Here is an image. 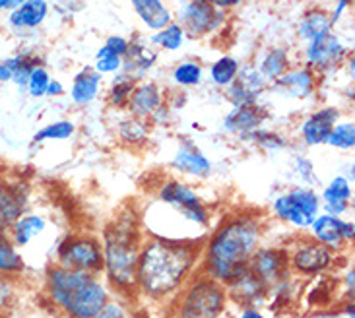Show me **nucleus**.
Wrapping results in <instances>:
<instances>
[{
  "label": "nucleus",
  "mask_w": 355,
  "mask_h": 318,
  "mask_svg": "<svg viewBox=\"0 0 355 318\" xmlns=\"http://www.w3.org/2000/svg\"><path fill=\"white\" fill-rule=\"evenodd\" d=\"M132 6L146 26L154 31H159L171 24V12L162 0H132Z\"/></svg>",
  "instance_id": "obj_25"
},
{
  "label": "nucleus",
  "mask_w": 355,
  "mask_h": 318,
  "mask_svg": "<svg viewBox=\"0 0 355 318\" xmlns=\"http://www.w3.org/2000/svg\"><path fill=\"white\" fill-rule=\"evenodd\" d=\"M266 118V113L257 105L247 107H235V111L227 115L223 128L231 132V134H245L249 136L250 132L259 130L262 121Z\"/></svg>",
  "instance_id": "obj_21"
},
{
  "label": "nucleus",
  "mask_w": 355,
  "mask_h": 318,
  "mask_svg": "<svg viewBox=\"0 0 355 318\" xmlns=\"http://www.w3.org/2000/svg\"><path fill=\"white\" fill-rule=\"evenodd\" d=\"M18 64H19V55L18 57H10L0 62V84H4V82H12V78H14V72H16Z\"/></svg>",
  "instance_id": "obj_44"
},
{
  "label": "nucleus",
  "mask_w": 355,
  "mask_h": 318,
  "mask_svg": "<svg viewBox=\"0 0 355 318\" xmlns=\"http://www.w3.org/2000/svg\"><path fill=\"white\" fill-rule=\"evenodd\" d=\"M182 37H184V29L179 24H169L167 28L159 29V33H155L152 41L167 51H177L182 45Z\"/></svg>",
  "instance_id": "obj_34"
},
{
  "label": "nucleus",
  "mask_w": 355,
  "mask_h": 318,
  "mask_svg": "<svg viewBox=\"0 0 355 318\" xmlns=\"http://www.w3.org/2000/svg\"><path fill=\"white\" fill-rule=\"evenodd\" d=\"M171 167L177 169L179 173L196 177V179H206L211 173V161L202 154L200 150H196L194 145H182L177 150Z\"/></svg>",
  "instance_id": "obj_20"
},
{
  "label": "nucleus",
  "mask_w": 355,
  "mask_h": 318,
  "mask_svg": "<svg viewBox=\"0 0 355 318\" xmlns=\"http://www.w3.org/2000/svg\"><path fill=\"white\" fill-rule=\"evenodd\" d=\"M289 272L305 276V278H315L328 272L336 264V252L327 249L315 239H301L288 251Z\"/></svg>",
  "instance_id": "obj_9"
},
{
  "label": "nucleus",
  "mask_w": 355,
  "mask_h": 318,
  "mask_svg": "<svg viewBox=\"0 0 355 318\" xmlns=\"http://www.w3.org/2000/svg\"><path fill=\"white\" fill-rule=\"evenodd\" d=\"M29 188L21 181H10L0 175V231H8L10 225L21 213L28 212Z\"/></svg>",
  "instance_id": "obj_12"
},
{
  "label": "nucleus",
  "mask_w": 355,
  "mask_h": 318,
  "mask_svg": "<svg viewBox=\"0 0 355 318\" xmlns=\"http://www.w3.org/2000/svg\"><path fill=\"white\" fill-rule=\"evenodd\" d=\"M37 67V60L35 58L28 57V55H19V64L16 68V72H14V78H12V82L16 84L18 87L28 86V80L31 76V72H33V68Z\"/></svg>",
  "instance_id": "obj_40"
},
{
  "label": "nucleus",
  "mask_w": 355,
  "mask_h": 318,
  "mask_svg": "<svg viewBox=\"0 0 355 318\" xmlns=\"http://www.w3.org/2000/svg\"><path fill=\"white\" fill-rule=\"evenodd\" d=\"M262 242V222L252 213L231 215L202 242L200 272L211 280L227 283L249 268L252 254Z\"/></svg>",
  "instance_id": "obj_2"
},
{
  "label": "nucleus",
  "mask_w": 355,
  "mask_h": 318,
  "mask_svg": "<svg viewBox=\"0 0 355 318\" xmlns=\"http://www.w3.org/2000/svg\"><path fill=\"white\" fill-rule=\"evenodd\" d=\"M94 318H130V312L125 307V303H121L113 297Z\"/></svg>",
  "instance_id": "obj_42"
},
{
  "label": "nucleus",
  "mask_w": 355,
  "mask_h": 318,
  "mask_svg": "<svg viewBox=\"0 0 355 318\" xmlns=\"http://www.w3.org/2000/svg\"><path fill=\"white\" fill-rule=\"evenodd\" d=\"M264 78L254 68H241L230 86V99L235 107L257 105V99L264 89Z\"/></svg>",
  "instance_id": "obj_15"
},
{
  "label": "nucleus",
  "mask_w": 355,
  "mask_h": 318,
  "mask_svg": "<svg viewBox=\"0 0 355 318\" xmlns=\"http://www.w3.org/2000/svg\"><path fill=\"white\" fill-rule=\"evenodd\" d=\"M328 145L338 150H354L355 145V126L354 123H342L332 128L327 140Z\"/></svg>",
  "instance_id": "obj_33"
},
{
  "label": "nucleus",
  "mask_w": 355,
  "mask_h": 318,
  "mask_svg": "<svg viewBox=\"0 0 355 318\" xmlns=\"http://www.w3.org/2000/svg\"><path fill=\"white\" fill-rule=\"evenodd\" d=\"M121 136L125 138L126 142L136 144V142H142L148 136V128L138 118H130V121H126L125 125L121 126Z\"/></svg>",
  "instance_id": "obj_41"
},
{
  "label": "nucleus",
  "mask_w": 355,
  "mask_h": 318,
  "mask_svg": "<svg viewBox=\"0 0 355 318\" xmlns=\"http://www.w3.org/2000/svg\"><path fill=\"white\" fill-rule=\"evenodd\" d=\"M105 47L113 53V55H116V57H125L126 48H128V41L123 37H109L107 39Z\"/></svg>",
  "instance_id": "obj_46"
},
{
  "label": "nucleus",
  "mask_w": 355,
  "mask_h": 318,
  "mask_svg": "<svg viewBox=\"0 0 355 318\" xmlns=\"http://www.w3.org/2000/svg\"><path fill=\"white\" fill-rule=\"evenodd\" d=\"M249 270L259 276L260 280L268 285L270 290L278 285L279 281L289 278V262L288 249L279 247H259L257 252L252 254L249 262Z\"/></svg>",
  "instance_id": "obj_11"
},
{
  "label": "nucleus",
  "mask_w": 355,
  "mask_h": 318,
  "mask_svg": "<svg viewBox=\"0 0 355 318\" xmlns=\"http://www.w3.org/2000/svg\"><path fill=\"white\" fill-rule=\"evenodd\" d=\"M288 68V53L284 48H274L268 57L264 58L260 74L264 80H278L282 74H286Z\"/></svg>",
  "instance_id": "obj_30"
},
{
  "label": "nucleus",
  "mask_w": 355,
  "mask_h": 318,
  "mask_svg": "<svg viewBox=\"0 0 355 318\" xmlns=\"http://www.w3.org/2000/svg\"><path fill=\"white\" fill-rule=\"evenodd\" d=\"M155 62V53L150 51L146 45H140V43H128V48L125 53V60H123V68H125V74L128 78L144 76L146 72L152 68V64Z\"/></svg>",
  "instance_id": "obj_26"
},
{
  "label": "nucleus",
  "mask_w": 355,
  "mask_h": 318,
  "mask_svg": "<svg viewBox=\"0 0 355 318\" xmlns=\"http://www.w3.org/2000/svg\"><path fill=\"white\" fill-rule=\"evenodd\" d=\"M344 291L346 295L349 297V301L354 299V291H355V270L349 268V270L344 274Z\"/></svg>",
  "instance_id": "obj_47"
},
{
  "label": "nucleus",
  "mask_w": 355,
  "mask_h": 318,
  "mask_svg": "<svg viewBox=\"0 0 355 318\" xmlns=\"http://www.w3.org/2000/svg\"><path fill=\"white\" fill-rule=\"evenodd\" d=\"M211 4L216 6V8H231V6H235V4H239L241 0H210Z\"/></svg>",
  "instance_id": "obj_50"
},
{
  "label": "nucleus",
  "mask_w": 355,
  "mask_h": 318,
  "mask_svg": "<svg viewBox=\"0 0 355 318\" xmlns=\"http://www.w3.org/2000/svg\"><path fill=\"white\" fill-rule=\"evenodd\" d=\"M121 67H123V58L121 57L101 58V60H97L96 72L97 74H109V72H116Z\"/></svg>",
  "instance_id": "obj_45"
},
{
  "label": "nucleus",
  "mask_w": 355,
  "mask_h": 318,
  "mask_svg": "<svg viewBox=\"0 0 355 318\" xmlns=\"http://www.w3.org/2000/svg\"><path fill=\"white\" fill-rule=\"evenodd\" d=\"M227 303L225 285L198 272L173 299L175 318H220Z\"/></svg>",
  "instance_id": "obj_5"
},
{
  "label": "nucleus",
  "mask_w": 355,
  "mask_h": 318,
  "mask_svg": "<svg viewBox=\"0 0 355 318\" xmlns=\"http://www.w3.org/2000/svg\"><path fill=\"white\" fill-rule=\"evenodd\" d=\"M309 229H311V239L324 245L336 254L346 251L349 242H354L355 239L354 222H346L342 218H334L328 213H318Z\"/></svg>",
  "instance_id": "obj_10"
},
{
  "label": "nucleus",
  "mask_w": 355,
  "mask_h": 318,
  "mask_svg": "<svg viewBox=\"0 0 355 318\" xmlns=\"http://www.w3.org/2000/svg\"><path fill=\"white\" fill-rule=\"evenodd\" d=\"M237 72H239V62L235 58L231 57H221L210 70L211 80L218 84V86H231L233 80L237 78Z\"/></svg>",
  "instance_id": "obj_31"
},
{
  "label": "nucleus",
  "mask_w": 355,
  "mask_h": 318,
  "mask_svg": "<svg viewBox=\"0 0 355 318\" xmlns=\"http://www.w3.org/2000/svg\"><path fill=\"white\" fill-rule=\"evenodd\" d=\"M346 55V47L340 43V39L332 33H328L324 37L311 41L307 48V58L313 67L327 70V68L334 67L340 58Z\"/></svg>",
  "instance_id": "obj_19"
},
{
  "label": "nucleus",
  "mask_w": 355,
  "mask_h": 318,
  "mask_svg": "<svg viewBox=\"0 0 355 318\" xmlns=\"http://www.w3.org/2000/svg\"><path fill=\"white\" fill-rule=\"evenodd\" d=\"M28 268L26 258L6 231H0V278H21Z\"/></svg>",
  "instance_id": "obj_22"
},
{
  "label": "nucleus",
  "mask_w": 355,
  "mask_h": 318,
  "mask_svg": "<svg viewBox=\"0 0 355 318\" xmlns=\"http://www.w3.org/2000/svg\"><path fill=\"white\" fill-rule=\"evenodd\" d=\"M0 318H10L8 315H2V312H0Z\"/></svg>",
  "instance_id": "obj_52"
},
{
  "label": "nucleus",
  "mask_w": 355,
  "mask_h": 318,
  "mask_svg": "<svg viewBox=\"0 0 355 318\" xmlns=\"http://www.w3.org/2000/svg\"><path fill=\"white\" fill-rule=\"evenodd\" d=\"M330 18H328L324 12H309L307 16L303 18L301 26H299V33L301 37L307 39V41H315V39L324 37L330 33Z\"/></svg>",
  "instance_id": "obj_29"
},
{
  "label": "nucleus",
  "mask_w": 355,
  "mask_h": 318,
  "mask_svg": "<svg viewBox=\"0 0 355 318\" xmlns=\"http://www.w3.org/2000/svg\"><path fill=\"white\" fill-rule=\"evenodd\" d=\"M182 29H187L192 37L206 35L223 21V12L216 8L210 0H191L181 14Z\"/></svg>",
  "instance_id": "obj_14"
},
{
  "label": "nucleus",
  "mask_w": 355,
  "mask_h": 318,
  "mask_svg": "<svg viewBox=\"0 0 355 318\" xmlns=\"http://www.w3.org/2000/svg\"><path fill=\"white\" fill-rule=\"evenodd\" d=\"M173 78L181 86H196L202 78V68L196 62H184L181 67L175 68Z\"/></svg>",
  "instance_id": "obj_37"
},
{
  "label": "nucleus",
  "mask_w": 355,
  "mask_h": 318,
  "mask_svg": "<svg viewBox=\"0 0 355 318\" xmlns=\"http://www.w3.org/2000/svg\"><path fill=\"white\" fill-rule=\"evenodd\" d=\"M142 242L144 235L136 213L116 215L103 231V276L111 291L119 295H136V268Z\"/></svg>",
  "instance_id": "obj_3"
},
{
  "label": "nucleus",
  "mask_w": 355,
  "mask_h": 318,
  "mask_svg": "<svg viewBox=\"0 0 355 318\" xmlns=\"http://www.w3.org/2000/svg\"><path fill=\"white\" fill-rule=\"evenodd\" d=\"M352 198H354L352 181L344 175H338L324 186V191L320 194V210H324L328 215L342 218L349 210Z\"/></svg>",
  "instance_id": "obj_16"
},
{
  "label": "nucleus",
  "mask_w": 355,
  "mask_h": 318,
  "mask_svg": "<svg viewBox=\"0 0 355 318\" xmlns=\"http://www.w3.org/2000/svg\"><path fill=\"white\" fill-rule=\"evenodd\" d=\"M45 231H47V220L41 213L26 212L10 225V229L6 233H8V237L19 251H24Z\"/></svg>",
  "instance_id": "obj_18"
},
{
  "label": "nucleus",
  "mask_w": 355,
  "mask_h": 318,
  "mask_svg": "<svg viewBox=\"0 0 355 318\" xmlns=\"http://www.w3.org/2000/svg\"><path fill=\"white\" fill-rule=\"evenodd\" d=\"M225 291H227L230 301L239 305L241 309H245V307H259L260 309V305L266 303L270 295L268 285L260 280L259 276H254L249 268L241 272L239 276H235L231 281H227Z\"/></svg>",
  "instance_id": "obj_13"
},
{
  "label": "nucleus",
  "mask_w": 355,
  "mask_h": 318,
  "mask_svg": "<svg viewBox=\"0 0 355 318\" xmlns=\"http://www.w3.org/2000/svg\"><path fill=\"white\" fill-rule=\"evenodd\" d=\"M346 2H347V4H349V0H346Z\"/></svg>",
  "instance_id": "obj_53"
},
{
  "label": "nucleus",
  "mask_w": 355,
  "mask_h": 318,
  "mask_svg": "<svg viewBox=\"0 0 355 318\" xmlns=\"http://www.w3.org/2000/svg\"><path fill=\"white\" fill-rule=\"evenodd\" d=\"M276 91L282 96L295 97V99H303L313 94L315 87V78L311 70H293L288 74H282L276 80Z\"/></svg>",
  "instance_id": "obj_23"
},
{
  "label": "nucleus",
  "mask_w": 355,
  "mask_h": 318,
  "mask_svg": "<svg viewBox=\"0 0 355 318\" xmlns=\"http://www.w3.org/2000/svg\"><path fill=\"white\" fill-rule=\"evenodd\" d=\"M239 318H266L262 315V310L259 307H245V309H241Z\"/></svg>",
  "instance_id": "obj_48"
},
{
  "label": "nucleus",
  "mask_w": 355,
  "mask_h": 318,
  "mask_svg": "<svg viewBox=\"0 0 355 318\" xmlns=\"http://www.w3.org/2000/svg\"><path fill=\"white\" fill-rule=\"evenodd\" d=\"M340 111L334 107L320 109L315 115H311L301 126V138L305 140L307 145H320L327 144L328 136L332 132V128L338 125Z\"/></svg>",
  "instance_id": "obj_17"
},
{
  "label": "nucleus",
  "mask_w": 355,
  "mask_h": 318,
  "mask_svg": "<svg viewBox=\"0 0 355 318\" xmlns=\"http://www.w3.org/2000/svg\"><path fill=\"white\" fill-rule=\"evenodd\" d=\"M249 138L259 144L260 148L268 150V152H278V150H284L286 148V140L279 138V134H274V132H264V130H254L250 132Z\"/></svg>",
  "instance_id": "obj_39"
},
{
  "label": "nucleus",
  "mask_w": 355,
  "mask_h": 318,
  "mask_svg": "<svg viewBox=\"0 0 355 318\" xmlns=\"http://www.w3.org/2000/svg\"><path fill=\"white\" fill-rule=\"evenodd\" d=\"M272 210L279 222L305 231L320 213V196L309 186H295L279 194L272 204Z\"/></svg>",
  "instance_id": "obj_8"
},
{
  "label": "nucleus",
  "mask_w": 355,
  "mask_h": 318,
  "mask_svg": "<svg viewBox=\"0 0 355 318\" xmlns=\"http://www.w3.org/2000/svg\"><path fill=\"white\" fill-rule=\"evenodd\" d=\"M99 84H101V74H97L96 70H84L80 72L72 84V91L70 96L78 105H86L89 101H94L99 91Z\"/></svg>",
  "instance_id": "obj_28"
},
{
  "label": "nucleus",
  "mask_w": 355,
  "mask_h": 318,
  "mask_svg": "<svg viewBox=\"0 0 355 318\" xmlns=\"http://www.w3.org/2000/svg\"><path fill=\"white\" fill-rule=\"evenodd\" d=\"M202 242L146 237L136 268V295L155 303L173 301L200 272Z\"/></svg>",
  "instance_id": "obj_1"
},
{
  "label": "nucleus",
  "mask_w": 355,
  "mask_h": 318,
  "mask_svg": "<svg viewBox=\"0 0 355 318\" xmlns=\"http://www.w3.org/2000/svg\"><path fill=\"white\" fill-rule=\"evenodd\" d=\"M72 134H74V125L70 121H57V123L37 130L35 136H33V142L41 144V142H47V140H68Z\"/></svg>",
  "instance_id": "obj_32"
},
{
  "label": "nucleus",
  "mask_w": 355,
  "mask_h": 318,
  "mask_svg": "<svg viewBox=\"0 0 355 318\" xmlns=\"http://www.w3.org/2000/svg\"><path fill=\"white\" fill-rule=\"evenodd\" d=\"M295 173L299 175V179L303 181V184H313V181H315L313 164L309 159H305V157H297L295 159Z\"/></svg>",
  "instance_id": "obj_43"
},
{
  "label": "nucleus",
  "mask_w": 355,
  "mask_h": 318,
  "mask_svg": "<svg viewBox=\"0 0 355 318\" xmlns=\"http://www.w3.org/2000/svg\"><path fill=\"white\" fill-rule=\"evenodd\" d=\"M130 111L136 116H148L155 113L159 105H162V96L159 89L154 84H144V86L135 87L132 96L128 99Z\"/></svg>",
  "instance_id": "obj_27"
},
{
  "label": "nucleus",
  "mask_w": 355,
  "mask_h": 318,
  "mask_svg": "<svg viewBox=\"0 0 355 318\" xmlns=\"http://www.w3.org/2000/svg\"><path fill=\"white\" fill-rule=\"evenodd\" d=\"M49 6L45 0H26L18 10L10 12V26L16 29H33L47 18Z\"/></svg>",
  "instance_id": "obj_24"
},
{
  "label": "nucleus",
  "mask_w": 355,
  "mask_h": 318,
  "mask_svg": "<svg viewBox=\"0 0 355 318\" xmlns=\"http://www.w3.org/2000/svg\"><path fill=\"white\" fill-rule=\"evenodd\" d=\"M132 91H135V80L128 78L126 74L119 76L115 80L113 87H111V103L115 107H123L125 103H128Z\"/></svg>",
  "instance_id": "obj_36"
},
{
  "label": "nucleus",
  "mask_w": 355,
  "mask_h": 318,
  "mask_svg": "<svg viewBox=\"0 0 355 318\" xmlns=\"http://www.w3.org/2000/svg\"><path fill=\"white\" fill-rule=\"evenodd\" d=\"M157 200L169 206L173 213H177L182 222H187L192 227H198L200 231H206L210 227V210L189 184L177 179L165 181L157 191Z\"/></svg>",
  "instance_id": "obj_6"
},
{
  "label": "nucleus",
  "mask_w": 355,
  "mask_h": 318,
  "mask_svg": "<svg viewBox=\"0 0 355 318\" xmlns=\"http://www.w3.org/2000/svg\"><path fill=\"white\" fill-rule=\"evenodd\" d=\"M24 2H26V0H0V10H4V12H14V10H18Z\"/></svg>",
  "instance_id": "obj_49"
},
{
  "label": "nucleus",
  "mask_w": 355,
  "mask_h": 318,
  "mask_svg": "<svg viewBox=\"0 0 355 318\" xmlns=\"http://www.w3.org/2000/svg\"><path fill=\"white\" fill-rule=\"evenodd\" d=\"M18 281L19 278H0V312L8 315L18 299Z\"/></svg>",
  "instance_id": "obj_35"
},
{
  "label": "nucleus",
  "mask_w": 355,
  "mask_h": 318,
  "mask_svg": "<svg viewBox=\"0 0 355 318\" xmlns=\"http://www.w3.org/2000/svg\"><path fill=\"white\" fill-rule=\"evenodd\" d=\"M45 295L67 318H94L113 299V291L99 276L68 270L58 264L45 272Z\"/></svg>",
  "instance_id": "obj_4"
},
{
  "label": "nucleus",
  "mask_w": 355,
  "mask_h": 318,
  "mask_svg": "<svg viewBox=\"0 0 355 318\" xmlns=\"http://www.w3.org/2000/svg\"><path fill=\"white\" fill-rule=\"evenodd\" d=\"M62 94V84L60 82H51L47 87V96H60Z\"/></svg>",
  "instance_id": "obj_51"
},
{
  "label": "nucleus",
  "mask_w": 355,
  "mask_h": 318,
  "mask_svg": "<svg viewBox=\"0 0 355 318\" xmlns=\"http://www.w3.org/2000/svg\"><path fill=\"white\" fill-rule=\"evenodd\" d=\"M51 84V80H49L47 70L43 67H35L33 68V72H31V76L28 80V91L31 97H43L47 96V87Z\"/></svg>",
  "instance_id": "obj_38"
},
{
  "label": "nucleus",
  "mask_w": 355,
  "mask_h": 318,
  "mask_svg": "<svg viewBox=\"0 0 355 318\" xmlns=\"http://www.w3.org/2000/svg\"><path fill=\"white\" fill-rule=\"evenodd\" d=\"M55 264L68 270L86 272L94 276L103 274V251L101 241L89 235H68L58 242Z\"/></svg>",
  "instance_id": "obj_7"
}]
</instances>
